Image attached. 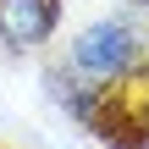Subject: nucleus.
Wrapping results in <instances>:
<instances>
[{
    "label": "nucleus",
    "mask_w": 149,
    "mask_h": 149,
    "mask_svg": "<svg viewBox=\"0 0 149 149\" xmlns=\"http://www.w3.org/2000/svg\"><path fill=\"white\" fill-rule=\"evenodd\" d=\"M133 61H138V28L127 17H100L72 39V72H83L94 83L122 77Z\"/></svg>",
    "instance_id": "obj_1"
},
{
    "label": "nucleus",
    "mask_w": 149,
    "mask_h": 149,
    "mask_svg": "<svg viewBox=\"0 0 149 149\" xmlns=\"http://www.w3.org/2000/svg\"><path fill=\"white\" fill-rule=\"evenodd\" d=\"M50 28H55V0H0V44L6 50L44 44Z\"/></svg>",
    "instance_id": "obj_2"
},
{
    "label": "nucleus",
    "mask_w": 149,
    "mask_h": 149,
    "mask_svg": "<svg viewBox=\"0 0 149 149\" xmlns=\"http://www.w3.org/2000/svg\"><path fill=\"white\" fill-rule=\"evenodd\" d=\"M138 6H149V0H138Z\"/></svg>",
    "instance_id": "obj_3"
}]
</instances>
